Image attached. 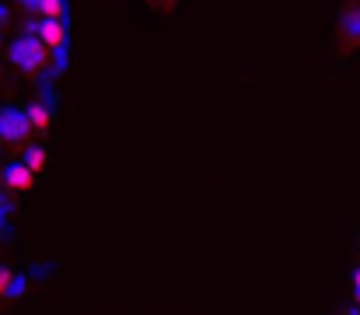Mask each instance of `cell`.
I'll list each match as a JSON object with an SVG mask.
<instances>
[{"label":"cell","instance_id":"8992f818","mask_svg":"<svg viewBox=\"0 0 360 315\" xmlns=\"http://www.w3.org/2000/svg\"><path fill=\"white\" fill-rule=\"evenodd\" d=\"M25 116H28L32 130H49V123H53V112H49L46 105H28Z\"/></svg>","mask_w":360,"mask_h":315},{"label":"cell","instance_id":"52a82bcc","mask_svg":"<svg viewBox=\"0 0 360 315\" xmlns=\"http://www.w3.org/2000/svg\"><path fill=\"white\" fill-rule=\"evenodd\" d=\"M25 165L39 175V172L49 165V151H46V147H28V151H25Z\"/></svg>","mask_w":360,"mask_h":315},{"label":"cell","instance_id":"5b68a950","mask_svg":"<svg viewBox=\"0 0 360 315\" xmlns=\"http://www.w3.org/2000/svg\"><path fill=\"white\" fill-rule=\"evenodd\" d=\"M340 39H343L347 49H357L360 46V7L343 14V21H340Z\"/></svg>","mask_w":360,"mask_h":315},{"label":"cell","instance_id":"4fadbf2b","mask_svg":"<svg viewBox=\"0 0 360 315\" xmlns=\"http://www.w3.org/2000/svg\"><path fill=\"white\" fill-rule=\"evenodd\" d=\"M0 144H4V140H0Z\"/></svg>","mask_w":360,"mask_h":315},{"label":"cell","instance_id":"277c9868","mask_svg":"<svg viewBox=\"0 0 360 315\" xmlns=\"http://www.w3.org/2000/svg\"><path fill=\"white\" fill-rule=\"evenodd\" d=\"M0 179L7 183V190H11V193H28V190L35 186V172H32L25 161H18V165H7Z\"/></svg>","mask_w":360,"mask_h":315},{"label":"cell","instance_id":"9c48e42d","mask_svg":"<svg viewBox=\"0 0 360 315\" xmlns=\"http://www.w3.org/2000/svg\"><path fill=\"white\" fill-rule=\"evenodd\" d=\"M11 284H14V273H11L7 266H0V298L11 295Z\"/></svg>","mask_w":360,"mask_h":315},{"label":"cell","instance_id":"3957f363","mask_svg":"<svg viewBox=\"0 0 360 315\" xmlns=\"http://www.w3.org/2000/svg\"><path fill=\"white\" fill-rule=\"evenodd\" d=\"M39 42L49 49V53H56V49H63V42H67V28H63V18H42L39 21Z\"/></svg>","mask_w":360,"mask_h":315},{"label":"cell","instance_id":"ba28073f","mask_svg":"<svg viewBox=\"0 0 360 315\" xmlns=\"http://www.w3.org/2000/svg\"><path fill=\"white\" fill-rule=\"evenodd\" d=\"M42 18H63V0H35L32 4Z\"/></svg>","mask_w":360,"mask_h":315},{"label":"cell","instance_id":"30bf717a","mask_svg":"<svg viewBox=\"0 0 360 315\" xmlns=\"http://www.w3.org/2000/svg\"><path fill=\"white\" fill-rule=\"evenodd\" d=\"M354 298H357V305H360V270L354 273Z\"/></svg>","mask_w":360,"mask_h":315},{"label":"cell","instance_id":"7a4b0ae2","mask_svg":"<svg viewBox=\"0 0 360 315\" xmlns=\"http://www.w3.org/2000/svg\"><path fill=\"white\" fill-rule=\"evenodd\" d=\"M32 137V123L21 109H4L0 112V140L4 144H25Z\"/></svg>","mask_w":360,"mask_h":315},{"label":"cell","instance_id":"7c38bea8","mask_svg":"<svg viewBox=\"0 0 360 315\" xmlns=\"http://www.w3.org/2000/svg\"><path fill=\"white\" fill-rule=\"evenodd\" d=\"M165 4H172V0H165Z\"/></svg>","mask_w":360,"mask_h":315},{"label":"cell","instance_id":"8fae6325","mask_svg":"<svg viewBox=\"0 0 360 315\" xmlns=\"http://www.w3.org/2000/svg\"><path fill=\"white\" fill-rule=\"evenodd\" d=\"M0 175H4V165H0Z\"/></svg>","mask_w":360,"mask_h":315},{"label":"cell","instance_id":"6da1fadb","mask_svg":"<svg viewBox=\"0 0 360 315\" xmlns=\"http://www.w3.org/2000/svg\"><path fill=\"white\" fill-rule=\"evenodd\" d=\"M7 60H11L18 70H25V74H39V70L49 63V49L39 42V35H21V39L11 42Z\"/></svg>","mask_w":360,"mask_h":315}]
</instances>
